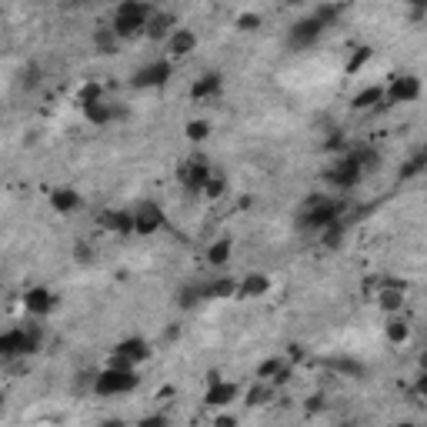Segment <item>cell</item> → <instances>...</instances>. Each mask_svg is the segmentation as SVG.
Instances as JSON below:
<instances>
[{"mask_svg":"<svg viewBox=\"0 0 427 427\" xmlns=\"http://www.w3.org/2000/svg\"><path fill=\"white\" fill-rule=\"evenodd\" d=\"M340 13H344V7H340V4H321V7H317L311 17H304V20H297V24L290 27L287 44L294 47V51H304V47L317 44V40H321V34H324L327 27L338 20Z\"/></svg>","mask_w":427,"mask_h":427,"instance_id":"obj_1","label":"cell"},{"mask_svg":"<svg viewBox=\"0 0 427 427\" xmlns=\"http://www.w3.org/2000/svg\"><path fill=\"white\" fill-rule=\"evenodd\" d=\"M151 4H144V0H120V7L113 13L111 27L117 30V37L120 40H134L140 34H147V20H151Z\"/></svg>","mask_w":427,"mask_h":427,"instance_id":"obj_2","label":"cell"},{"mask_svg":"<svg viewBox=\"0 0 427 427\" xmlns=\"http://www.w3.org/2000/svg\"><path fill=\"white\" fill-rule=\"evenodd\" d=\"M134 388H137V367L107 364L104 371L94 374V394L97 397H117V394H127Z\"/></svg>","mask_w":427,"mask_h":427,"instance_id":"obj_3","label":"cell"},{"mask_svg":"<svg viewBox=\"0 0 427 427\" xmlns=\"http://www.w3.org/2000/svg\"><path fill=\"white\" fill-rule=\"evenodd\" d=\"M338 221H340V204L330 201V197H321V194L307 197L301 204V211H297V224L307 227V230H324V227L338 224Z\"/></svg>","mask_w":427,"mask_h":427,"instance_id":"obj_4","label":"cell"},{"mask_svg":"<svg viewBox=\"0 0 427 427\" xmlns=\"http://www.w3.org/2000/svg\"><path fill=\"white\" fill-rule=\"evenodd\" d=\"M40 351V334L37 327H13L0 338V354L4 357H17V354H34Z\"/></svg>","mask_w":427,"mask_h":427,"instance_id":"obj_5","label":"cell"},{"mask_svg":"<svg viewBox=\"0 0 427 427\" xmlns=\"http://www.w3.org/2000/svg\"><path fill=\"white\" fill-rule=\"evenodd\" d=\"M361 177H364V163L354 157V151H347L344 157L334 161L330 171H327V184H334V187H340V190H351V187H357Z\"/></svg>","mask_w":427,"mask_h":427,"instance_id":"obj_6","label":"cell"},{"mask_svg":"<svg viewBox=\"0 0 427 427\" xmlns=\"http://www.w3.org/2000/svg\"><path fill=\"white\" fill-rule=\"evenodd\" d=\"M171 74H174V63H171V61H151V63H144L140 70H134L130 84H134V87H140V90L163 87V84L171 80Z\"/></svg>","mask_w":427,"mask_h":427,"instance_id":"obj_7","label":"cell"},{"mask_svg":"<svg viewBox=\"0 0 427 427\" xmlns=\"http://www.w3.org/2000/svg\"><path fill=\"white\" fill-rule=\"evenodd\" d=\"M211 174H214V171L201 161V157H190V161H184L180 167H177V177H180L184 190H190V194H201V190L207 187Z\"/></svg>","mask_w":427,"mask_h":427,"instance_id":"obj_8","label":"cell"},{"mask_svg":"<svg viewBox=\"0 0 427 427\" xmlns=\"http://www.w3.org/2000/svg\"><path fill=\"white\" fill-rule=\"evenodd\" d=\"M421 97V77L414 74H401L390 77L388 84V104H411Z\"/></svg>","mask_w":427,"mask_h":427,"instance_id":"obj_9","label":"cell"},{"mask_svg":"<svg viewBox=\"0 0 427 427\" xmlns=\"http://www.w3.org/2000/svg\"><path fill=\"white\" fill-rule=\"evenodd\" d=\"M163 227V211L157 207V204H140V207H134V234H140V237H151V234H157Z\"/></svg>","mask_w":427,"mask_h":427,"instance_id":"obj_10","label":"cell"},{"mask_svg":"<svg viewBox=\"0 0 427 427\" xmlns=\"http://www.w3.org/2000/svg\"><path fill=\"white\" fill-rule=\"evenodd\" d=\"M147 354H151V347H147V340H144V338H127V340H120V344L113 347V361H111V364L137 367Z\"/></svg>","mask_w":427,"mask_h":427,"instance_id":"obj_11","label":"cell"},{"mask_svg":"<svg viewBox=\"0 0 427 427\" xmlns=\"http://www.w3.org/2000/svg\"><path fill=\"white\" fill-rule=\"evenodd\" d=\"M57 307V297H54L51 287H27L24 294V311L30 317H47Z\"/></svg>","mask_w":427,"mask_h":427,"instance_id":"obj_12","label":"cell"},{"mask_svg":"<svg viewBox=\"0 0 427 427\" xmlns=\"http://www.w3.org/2000/svg\"><path fill=\"white\" fill-rule=\"evenodd\" d=\"M237 397V384H230V380H221V377H211V388L204 394V401L211 404V407H224Z\"/></svg>","mask_w":427,"mask_h":427,"instance_id":"obj_13","label":"cell"},{"mask_svg":"<svg viewBox=\"0 0 427 427\" xmlns=\"http://www.w3.org/2000/svg\"><path fill=\"white\" fill-rule=\"evenodd\" d=\"M101 227H107L111 234H134V211H104L101 214Z\"/></svg>","mask_w":427,"mask_h":427,"instance_id":"obj_14","label":"cell"},{"mask_svg":"<svg viewBox=\"0 0 427 427\" xmlns=\"http://www.w3.org/2000/svg\"><path fill=\"white\" fill-rule=\"evenodd\" d=\"M80 194H77L74 187H54L51 190V207L57 214H63V217H67V214H74V211H80Z\"/></svg>","mask_w":427,"mask_h":427,"instance_id":"obj_15","label":"cell"},{"mask_svg":"<svg viewBox=\"0 0 427 427\" xmlns=\"http://www.w3.org/2000/svg\"><path fill=\"white\" fill-rule=\"evenodd\" d=\"M194 47H197V34L190 27H177L171 34V57H187L194 54Z\"/></svg>","mask_w":427,"mask_h":427,"instance_id":"obj_16","label":"cell"},{"mask_svg":"<svg viewBox=\"0 0 427 427\" xmlns=\"http://www.w3.org/2000/svg\"><path fill=\"white\" fill-rule=\"evenodd\" d=\"M267 290H271V277H267V274H247L237 284L240 297H264Z\"/></svg>","mask_w":427,"mask_h":427,"instance_id":"obj_17","label":"cell"},{"mask_svg":"<svg viewBox=\"0 0 427 427\" xmlns=\"http://www.w3.org/2000/svg\"><path fill=\"white\" fill-rule=\"evenodd\" d=\"M80 111H84V117H87L90 124H97V127L111 124L113 117H117V107H113V104H107V97H104V101H97V104H87V107H80Z\"/></svg>","mask_w":427,"mask_h":427,"instance_id":"obj_18","label":"cell"},{"mask_svg":"<svg viewBox=\"0 0 427 427\" xmlns=\"http://www.w3.org/2000/svg\"><path fill=\"white\" fill-rule=\"evenodd\" d=\"M221 90V74H204L194 80V87H190V97L194 101H207V97H214Z\"/></svg>","mask_w":427,"mask_h":427,"instance_id":"obj_19","label":"cell"},{"mask_svg":"<svg viewBox=\"0 0 427 427\" xmlns=\"http://www.w3.org/2000/svg\"><path fill=\"white\" fill-rule=\"evenodd\" d=\"M171 13H154L151 20H147V34L144 37H151V40H163V37H171L174 30H171Z\"/></svg>","mask_w":427,"mask_h":427,"instance_id":"obj_20","label":"cell"},{"mask_svg":"<svg viewBox=\"0 0 427 427\" xmlns=\"http://www.w3.org/2000/svg\"><path fill=\"white\" fill-rule=\"evenodd\" d=\"M94 44H97V51H101V54L111 57V54H117V47H120L124 40L117 37V30H113V27H101V30L94 34Z\"/></svg>","mask_w":427,"mask_h":427,"instance_id":"obj_21","label":"cell"},{"mask_svg":"<svg viewBox=\"0 0 427 427\" xmlns=\"http://www.w3.org/2000/svg\"><path fill=\"white\" fill-rule=\"evenodd\" d=\"M384 101V90L380 87H364L357 97H354V111H374Z\"/></svg>","mask_w":427,"mask_h":427,"instance_id":"obj_22","label":"cell"},{"mask_svg":"<svg viewBox=\"0 0 427 427\" xmlns=\"http://www.w3.org/2000/svg\"><path fill=\"white\" fill-rule=\"evenodd\" d=\"M207 261H211L214 267H224L227 261H230V240H227V237L214 240L211 247H207Z\"/></svg>","mask_w":427,"mask_h":427,"instance_id":"obj_23","label":"cell"},{"mask_svg":"<svg viewBox=\"0 0 427 427\" xmlns=\"http://www.w3.org/2000/svg\"><path fill=\"white\" fill-rule=\"evenodd\" d=\"M421 171H427V151H417L407 163H401V171H397V177H401V180H411V177H417Z\"/></svg>","mask_w":427,"mask_h":427,"instance_id":"obj_24","label":"cell"},{"mask_svg":"<svg viewBox=\"0 0 427 427\" xmlns=\"http://www.w3.org/2000/svg\"><path fill=\"white\" fill-rule=\"evenodd\" d=\"M107 94H104V87L97 84V80H90V84H84V87L77 90V104L80 107H87V104H97V101H104Z\"/></svg>","mask_w":427,"mask_h":427,"instance_id":"obj_25","label":"cell"},{"mask_svg":"<svg viewBox=\"0 0 427 427\" xmlns=\"http://www.w3.org/2000/svg\"><path fill=\"white\" fill-rule=\"evenodd\" d=\"M211 120H187V127H184V134H187V140H194V144H204V140L211 137Z\"/></svg>","mask_w":427,"mask_h":427,"instance_id":"obj_26","label":"cell"},{"mask_svg":"<svg viewBox=\"0 0 427 427\" xmlns=\"http://www.w3.org/2000/svg\"><path fill=\"white\" fill-rule=\"evenodd\" d=\"M407 338H411V327L404 324L401 317H394V321H388V340H390V344H404Z\"/></svg>","mask_w":427,"mask_h":427,"instance_id":"obj_27","label":"cell"},{"mask_svg":"<svg viewBox=\"0 0 427 427\" xmlns=\"http://www.w3.org/2000/svg\"><path fill=\"white\" fill-rule=\"evenodd\" d=\"M377 301H380L384 311H397V307L404 304V294H401V290H380V297H377Z\"/></svg>","mask_w":427,"mask_h":427,"instance_id":"obj_28","label":"cell"},{"mask_svg":"<svg viewBox=\"0 0 427 427\" xmlns=\"http://www.w3.org/2000/svg\"><path fill=\"white\" fill-rule=\"evenodd\" d=\"M20 87L24 90H37L40 87V70L30 63V67H24V74H20Z\"/></svg>","mask_w":427,"mask_h":427,"instance_id":"obj_29","label":"cell"},{"mask_svg":"<svg viewBox=\"0 0 427 427\" xmlns=\"http://www.w3.org/2000/svg\"><path fill=\"white\" fill-rule=\"evenodd\" d=\"M280 371H284V364H280V361H264V364L257 367V377H261V380H274Z\"/></svg>","mask_w":427,"mask_h":427,"instance_id":"obj_30","label":"cell"},{"mask_svg":"<svg viewBox=\"0 0 427 427\" xmlns=\"http://www.w3.org/2000/svg\"><path fill=\"white\" fill-rule=\"evenodd\" d=\"M371 47H361V51H354V57H351V63H347V74H354V70H361L367 61H371Z\"/></svg>","mask_w":427,"mask_h":427,"instance_id":"obj_31","label":"cell"},{"mask_svg":"<svg viewBox=\"0 0 427 427\" xmlns=\"http://www.w3.org/2000/svg\"><path fill=\"white\" fill-rule=\"evenodd\" d=\"M224 187H227V180H224V177H214V174H211V180H207V187H204V194H207V197H221V194H224Z\"/></svg>","mask_w":427,"mask_h":427,"instance_id":"obj_32","label":"cell"},{"mask_svg":"<svg viewBox=\"0 0 427 427\" xmlns=\"http://www.w3.org/2000/svg\"><path fill=\"white\" fill-rule=\"evenodd\" d=\"M237 27L251 34V30H257V27H261V17H257V13H240V17H237Z\"/></svg>","mask_w":427,"mask_h":427,"instance_id":"obj_33","label":"cell"},{"mask_svg":"<svg viewBox=\"0 0 427 427\" xmlns=\"http://www.w3.org/2000/svg\"><path fill=\"white\" fill-rule=\"evenodd\" d=\"M407 11H411V20H421L427 17V0H407Z\"/></svg>","mask_w":427,"mask_h":427,"instance_id":"obj_34","label":"cell"},{"mask_svg":"<svg viewBox=\"0 0 427 427\" xmlns=\"http://www.w3.org/2000/svg\"><path fill=\"white\" fill-rule=\"evenodd\" d=\"M264 397H271V388H254L247 394V404H264Z\"/></svg>","mask_w":427,"mask_h":427,"instance_id":"obj_35","label":"cell"},{"mask_svg":"<svg viewBox=\"0 0 427 427\" xmlns=\"http://www.w3.org/2000/svg\"><path fill=\"white\" fill-rule=\"evenodd\" d=\"M414 390L421 394V397H427V367H424V374L417 377V384H414Z\"/></svg>","mask_w":427,"mask_h":427,"instance_id":"obj_36","label":"cell"},{"mask_svg":"<svg viewBox=\"0 0 427 427\" xmlns=\"http://www.w3.org/2000/svg\"><path fill=\"white\" fill-rule=\"evenodd\" d=\"M284 4H301V0H284Z\"/></svg>","mask_w":427,"mask_h":427,"instance_id":"obj_37","label":"cell"},{"mask_svg":"<svg viewBox=\"0 0 427 427\" xmlns=\"http://www.w3.org/2000/svg\"><path fill=\"white\" fill-rule=\"evenodd\" d=\"M421 361H424V367H427V354H424V357H421Z\"/></svg>","mask_w":427,"mask_h":427,"instance_id":"obj_38","label":"cell"}]
</instances>
